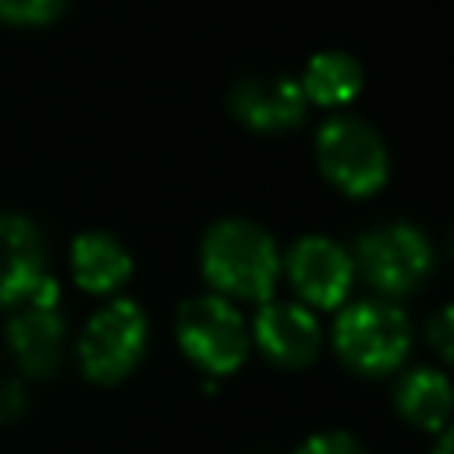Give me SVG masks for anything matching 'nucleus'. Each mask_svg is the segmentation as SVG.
Segmentation results:
<instances>
[{"label":"nucleus","instance_id":"1","mask_svg":"<svg viewBox=\"0 0 454 454\" xmlns=\"http://www.w3.org/2000/svg\"><path fill=\"white\" fill-rule=\"evenodd\" d=\"M206 277L238 298H270L277 280V252L270 234L245 220H223L206 234L202 245Z\"/></svg>","mask_w":454,"mask_h":454},{"label":"nucleus","instance_id":"2","mask_svg":"<svg viewBox=\"0 0 454 454\" xmlns=\"http://www.w3.org/2000/svg\"><path fill=\"white\" fill-rule=\"evenodd\" d=\"M142 348H145V316L135 301L117 298L89 319L78 340V358L89 380L117 383L121 376L131 372Z\"/></svg>","mask_w":454,"mask_h":454},{"label":"nucleus","instance_id":"3","mask_svg":"<svg viewBox=\"0 0 454 454\" xmlns=\"http://www.w3.org/2000/svg\"><path fill=\"white\" fill-rule=\"evenodd\" d=\"M337 351L358 372H390L408 351V319L401 309L383 301H362L337 323Z\"/></svg>","mask_w":454,"mask_h":454},{"label":"nucleus","instance_id":"4","mask_svg":"<svg viewBox=\"0 0 454 454\" xmlns=\"http://www.w3.org/2000/svg\"><path fill=\"white\" fill-rule=\"evenodd\" d=\"M316 149H319V163L326 177L351 195H369L387 177V149L380 135L362 121L337 117L323 124Z\"/></svg>","mask_w":454,"mask_h":454},{"label":"nucleus","instance_id":"5","mask_svg":"<svg viewBox=\"0 0 454 454\" xmlns=\"http://www.w3.org/2000/svg\"><path fill=\"white\" fill-rule=\"evenodd\" d=\"M433 266V248L422 231L408 223H390L362 234L358 241V270L376 291L404 294L426 280Z\"/></svg>","mask_w":454,"mask_h":454},{"label":"nucleus","instance_id":"6","mask_svg":"<svg viewBox=\"0 0 454 454\" xmlns=\"http://www.w3.org/2000/svg\"><path fill=\"white\" fill-rule=\"evenodd\" d=\"M181 348L209 372H231L245 358L241 316L223 298H192L177 312Z\"/></svg>","mask_w":454,"mask_h":454},{"label":"nucleus","instance_id":"7","mask_svg":"<svg viewBox=\"0 0 454 454\" xmlns=\"http://www.w3.org/2000/svg\"><path fill=\"white\" fill-rule=\"evenodd\" d=\"M231 110L255 131H284L301 121L305 92L280 74H252L234 85Z\"/></svg>","mask_w":454,"mask_h":454},{"label":"nucleus","instance_id":"8","mask_svg":"<svg viewBox=\"0 0 454 454\" xmlns=\"http://www.w3.org/2000/svg\"><path fill=\"white\" fill-rule=\"evenodd\" d=\"M287 270H291L294 287L312 305L330 309L351 287V259L344 248H337L326 238H301L287 255Z\"/></svg>","mask_w":454,"mask_h":454},{"label":"nucleus","instance_id":"9","mask_svg":"<svg viewBox=\"0 0 454 454\" xmlns=\"http://www.w3.org/2000/svg\"><path fill=\"white\" fill-rule=\"evenodd\" d=\"M255 337L262 351L280 365H305L319 351V326L301 305L273 301L255 319Z\"/></svg>","mask_w":454,"mask_h":454},{"label":"nucleus","instance_id":"10","mask_svg":"<svg viewBox=\"0 0 454 454\" xmlns=\"http://www.w3.org/2000/svg\"><path fill=\"white\" fill-rule=\"evenodd\" d=\"M39 234L21 216H0V305L28 298L43 280Z\"/></svg>","mask_w":454,"mask_h":454},{"label":"nucleus","instance_id":"11","mask_svg":"<svg viewBox=\"0 0 454 454\" xmlns=\"http://www.w3.org/2000/svg\"><path fill=\"white\" fill-rule=\"evenodd\" d=\"M7 344L14 358L21 362L25 372L32 376H50L60 365L64 355V326L53 309H28L11 319L7 326Z\"/></svg>","mask_w":454,"mask_h":454},{"label":"nucleus","instance_id":"12","mask_svg":"<svg viewBox=\"0 0 454 454\" xmlns=\"http://www.w3.org/2000/svg\"><path fill=\"white\" fill-rule=\"evenodd\" d=\"M74 277L85 291H114L131 273V255L110 234H82L71 248Z\"/></svg>","mask_w":454,"mask_h":454},{"label":"nucleus","instance_id":"13","mask_svg":"<svg viewBox=\"0 0 454 454\" xmlns=\"http://www.w3.org/2000/svg\"><path fill=\"white\" fill-rule=\"evenodd\" d=\"M397 408L419 429H436L454 411V390L436 369H415L397 383Z\"/></svg>","mask_w":454,"mask_h":454},{"label":"nucleus","instance_id":"14","mask_svg":"<svg viewBox=\"0 0 454 454\" xmlns=\"http://www.w3.org/2000/svg\"><path fill=\"white\" fill-rule=\"evenodd\" d=\"M358 89H362V71L348 53H319L305 71L301 92L323 106H337V103H348Z\"/></svg>","mask_w":454,"mask_h":454},{"label":"nucleus","instance_id":"15","mask_svg":"<svg viewBox=\"0 0 454 454\" xmlns=\"http://www.w3.org/2000/svg\"><path fill=\"white\" fill-rule=\"evenodd\" d=\"M64 0H0V18L14 25H43L57 18Z\"/></svg>","mask_w":454,"mask_h":454},{"label":"nucleus","instance_id":"16","mask_svg":"<svg viewBox=\"0 0 454 454\" xmlns=\"http://www.w3.org/2000/svg\"><path fill=\"white\" fill-rule=\"evenodd\" d=\"M298 454H362L358 443L344 433H319L298 447Z\"/></svg>","mask_w":454,"mask_h":454},{"label":"nucleus","instance_id":"17","mask_svg":"<svg viewBox=\"0 0 454 454\" xmlns=\"http://www.w3.org/2000/svg\"><path fill=\"white\" fill-rule=\"evenodd\" d=\"M429 333H433V344L440 348V355L454 365V305H447V309L433 319V330H429Z\"/></svg>","mask_w":454,"mask_h":454},{"label":"nucleus","instance_id":"18","mask_svg":"<svg viewBox=\"0 0 454 454\" xmlns=\"http://www.w3.org/2000/svg\"><path fill=\"white\" fill-rule=\"evenodd\" d=\"M25 411V390L14 380H0V422H11Z\"/></svg>","mask_w":454,"mask_h":454},{"label":"nucleus","instance_id":"19","mask_svg":"<svg viewBox=\"0 0 454 454\" xmlns=\"http://www.w3.org/2000/svg\"><path fill=\"white\" fill-rule=\"evenodd\" d=\"M436 454H454V429H447V433L440 436V443H436Z\"/></svg>","mask_w":454,"mask_h":454},{"label":"nucleus","instance_id":"20","mask_svg":"<svg viewBox=\"0 0 454 454\" xmlns=\"http://www.w3.org/2000/svg\"><path fill=\"white\" fill-rule=\"evenodd\" d=\"M447 245H450V252H454V223H450V234H447Z\"/></svg>","mask_w":454,"mask_h":454}]
</instances>
